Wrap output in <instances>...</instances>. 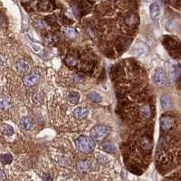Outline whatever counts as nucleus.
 Returning a JSON list of instances; mask_svg holds the SVG:
<instances>
[{"instance_id":"5701e85b","label":"nucleus","mask_w":181,"mask_h":181,"mask_svg":"<svg viewBox=\"0 0 181 181\" xmlns=\"http://www.w3.org/2000/svg\"><path fill=\"white\" fill-rule=\"evenodd\" d=\"M41 45H39V44H33V50L35 52V53H38V52H40L41 51Z\"/></svg>"},{"instance_id":"20e7f679","label":"nucleus","mask_w":181,"mask_h":181,"mask_svg":"<svg viewBox=\"0 0 181 181\" xmlns=\"http://www.w3.org/2000/svg\"><path fill=\"white\" fill-rule=\"evenodd\" d=\"M40 80V74L39 73L37 72H33L31 73H29L27 76H26L23 80L24 82V84L27 87H32V86H35L37 82H39Z\"/></svg>"},{"instance_id":"6ab92c4d","label":"nucleus","mask_w":181,"mask_h":181,"mask_svg":"<svg viewBox=\"0 0 181 181\" xmlns=\"http://www.w3.org/2000/svg\"><path fill=\"white\" fill-rule=\"evenodd\" d=\"M68 99L72 103H77L80 100V94L77 92H72L68 96Z\"/></svg>"},{"instance_id":"b1692460","label":"nucleus","mask_w":181,"mask_h":181,"mask_svg":"<svg viewBox=\"0 0 181 181\" xmlns=\"http://www.w3.org/2000/svg\"><path fill=\"white\" fill-rule=\"evenodd\" d=\"M0 175H1V181H5V173L3 170H1V172H0Z\"/></svg>"},{"instance_id":"f8f14e48","label":"nucleus","mask_w":181,"mask_h":181,"mask_svg":"<svg viewBox=\"0 0 181 181\" xmlns=\"http://www.w3.org/2000/svg\"><path fill=\"white\" fill-rule=\"evenodd\" d=\"M180 73V69L178 67V65H173L171 67V69H170V73H169V82H175L176 79L178 77V75Z\"/></svg>"},{"instance_id":"f03ea898","label":"nucleus","mask_w":181,"mask_h":181,"mask_svg":"<svg viewBox=\"0 0 181 181\" xmlns=\"http://www.w3.org/2000/svg\"><path fill=\"white\" fill-rule=\"evenodd\" d=\"M109 133L110 128L104 125H96L91 131V135L94 140H102L107 137Z\"/></svg>"},{"instance_id":"2eb2a0df","label":"nucleus","mask_w":181,"mask_h":181,"mask_svg":"<svg viewBox=\"0 0 181 181\" xmlns=\"http://www.w3.org/2000/svg\"><path fill=\"white\" fill-rule=\"evenodd\" d=\"M11 105H12V102L8 97L4 96L1 98V101H0V106H1L2 110H4V111L8 110L11 107Z\"/></svg>"},{"instance_id":"6e6552de","label":"nucleus","mask_w":181,"mask_h":181,"mask_svg":"<svg viewBox=\"0 0 181 181\" xmlns=\"http://www.w3.org/2000/svg\"><path fill=\"white\" fill-rule=\"evenodd\" d=\"M88 113H89V111L86 108L78 107V108H76L74 110L73 115L77 120H84L88 116Z\"/></svg>"},{"instance_id":"423d86ee","label":"nucleus","mask_w":181,"mask_h":181,"mask_svg":"<svg viewBox=\"0 0 181 181\" xmlns=\"http://www.w3.org/2000/svg\"><path fill=\"white\" fill-rule=\"evenodd\" d=\"M160 11H161L160 6L157 2H154V3H152L151 5H150V6H149V15H150L151 19L155 20L160 17Z\"/></svg>"},{"instance_id":"a211bd4d","label":"nucleus","mask_w":181,"mask_h":181,"mask_svg":"<svg viewBox=\"0 0 181 181\" xmlns=\"http://www.w3.org/2000/svg\"><path fill=\"white\" fill-rule=\"evenodd\" d=\"M160 103H161V106L164 109L169 108L170 104H171L170 98L168 95H163V96H161V98H160Z\"/></svg>"},{"instance_id":"4468645a","label":"nucleus","mask_w":181,"mask_h":181,"mask_svg":"<svg viewBox=\"0 0 181 181\" xmlns=\"http://www.w3.org/2000/svg\"><path fill=\"white\" fill-rule=\"evenodd\" d=\"M102 149L104 150V151H106L108 153L112 154V153H115L116 152V147L114 146V144H113V143H111L110 141L102 143Z\"/></svg>"},{"instance_id":"dca6fc26","label":"nucleus","mask_w":181,"mask_h":181,"mask_svg":"<svg viewBox=\"0 0 181 181\" xmlns=\"http://www.w3.org/2000/svg\"><path fill=\"white\" fill-rule=\"evenodd\" d=\"M140 115L142 116V118L144 119H149L151 115V111H150V108L149 105H143V106L140 108Z\"/></svg>"},{"instance_id":"39448f33","label":"nucleus","mask_w":181,"mask_h":181,"mask_svg":"<svg viewBox=\"0 0 181 181\" xmlns=\"http://www.w3.org/2000/svg\"><path fill=\"white\" fill-rule=\"evenodd\" d=\"M174 120L169 116H162L160 118V127L163 131H169L173 127Z\"/></svg>"},{"instance_id":"ddd939ff","label":"nucleus","mask_w":181,"mask_h":181,"mask_svg":"<svg viewBox=\"0 0 181 181\" xmlns=\"http://www.w3.org/2000/svg\"><path fill=\"white\" fill-rule=\"evenodd\" d=\"M87 98H88V100L90 102H94V103H99L102 100V96L99 93H98L97 92H94V91H93V92H90L87 94Z\"/></svg>"},{"instance_id":"9d476101","label":"nucleus","mask_w":181,"mask_h":181,"mask_svg":"<svg viewBox=\"0 0 181 181\" xmlns=\"http://www.w3.org/2000/svg\"><path fill=\"white\" fill-rule=\"evenodd\" d=\"M16 68L18 73H26L29 71V64L25 60H20L16 64Z\"/></svg>"},{"instance_id":"4be33fe9","label":"nucleus","mask_w":181,"mask_h":181,"mask_svg":"<svg viewBox=\"0 0 181 181\" xmlns=\"http://www.w3.org/2000/svg\"><path fill=\"white\" fill-rule=\"evenodd\" d=\"M43 179L44 181H52V177L47 173H45V174L43 175Z\"/></svg>"},{"instance_id":"412c9836","label":"nucleus","mask_w":181,"mask_h":181,"mask_svg":"<svg viewBox=\"0 0 181 181\" xmlns=\"http://www.w3.org/2000/svg\"><path fill=\"white\" fill-rule=\"evenodd\" d=\"M66 35L67 36H69L70 38H73V37H75V31L73 29H72V28H69V29H67L66 30Z\"/></svg>"},{"instance_id":"f257e3e1","label":"nucleus","mask_w":181,"mask_h":181,"mask_svg":"<svg viewBox=\"0 0 181 181\" xmlns=\"http://www.w3.org/2000/svg\"><path fill=\"white\" fill-rule=\"evenodd\" d=\"M75 144L80 151L84 153H90L93 151V149H95L94 140L86 137V136H80L75 141Z\"/></svg>"},{"instance_id":"0eeeda50","label":"nucleus","mask_w":181,"mask_h":181,"mask_svg":"<svg viewBox=\"0 0 181 181\" xmlns=\"http://www.w3.org/2000/svg\"><path fill=\"white\" fill-rule=\"evenodd\" d=\"M134 50H135V54L137 55H140V56L145 55L149 53L148 45L146 44H143V43H138L135 45Z\"/></svg>"},{"instance_id":"393cba45","label":"nucleus","mask_w":181,"mask_h":181,"mask_svg":"<svg viewBox=\"0 0 181 181\" xmlns=\"http://www.w3.org/2000/svg\"><path fill=\"white\" fill-rule=\"evenodd\" d=\"M112 1H114V0H112Z\"/></svg>"},{"instance_id":"7ed1b4c3","label":"nucleus","mask_w":181,"mask_h":181,"mask_svg":"<svg viewBox=\"0 0 181 181\" xmlns=\"http://www.w3.org/2000/svg\"><path fill=\"white\" fill-rule=\"evenodd\" d=\"M153 81L160 87H162L167 84V75H166V73L163 69L160 68V69H157L155 71L153 74Z\"/></svg>"},{"instance_id":"f3484780","label":"nucleus","mask_w":181,"mask_h":181,"mask_svg":"<svg viewBox=\"0 0 181 181\" xmlns=\"http://www.w3.org/2000/svg\"><path fill=\"white\" fill-rule=\"evenodd\" d=\"M1 127H2V128H1L2 132H3L5 135H6V136H12V135L14 134V132H15V131H14V129H13V127H12L11 125H9V124L4 123V124H2Z\"/></svg>"},{"instance_id":"1a4fd4ad","label":"nucleus","mask_w":181,"mask_h":181,"mask_svg":"<svg viewBox=\"0 0 181 181\" xmlns=\"http://www.w3.org/2000/svg\"><path fill=\"white\" fill-rule=\"evenodd\" d=\"M19 125L20 127L22 128L23 130H25V131H29V130H31L33 126H34V123L32 122V120L31 119H29L28 117H24V118H22L20 120V122H19Z\"/></svg>"},{"instance_id":"aec40b11","label":"nucleus","mask_w":181,"mask_h":181,"mask_svg":"<svg viewBox=\"0 0 181 181\" xmlns=\"http://www.w3.org/2000/svg\"><path fill=\"white\" fill-rule=\"evenodd\" d=\"M13 160V157L10 155V154H3L1 156V162L4 164V165H7V164H10Z\"/></svg>"},{"instance_id":"9b49d317","label":"nucleus","mask_w":181,"mask_h":181,"mask_svg":"<svg viewBox=\"0 0 181 181\" xmlns=\"http://www.w3.org/2000/svg\"><path fill=\"white\" fill-rule=\"evenodd\" d=\"M91 168H92V165L87 160H82L77 164V169L81 173H85L89 171Z\"/></svg>"}]
</instances>
